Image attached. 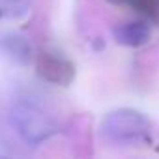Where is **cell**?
Returning <instances> with one entry per match:
<instances>
[{
	"mask_svg": "<svg viewBox=\"0 0 159 159\" xmlns=\"http://www.w3.org/2000/svg\"><path fill=\"white\" fill-rule=\"evenodd\" d=\"M38 73L41 75L43 81L54 83V84H69L75 77V67L69 60L51 54V52H41L38 60Z\"/></svg>",
	"mask_w": 159,
	"mask_h": 159,
	"instance_id": "3",
	"label": "cell"
},
{
	"mask_svg": "<svg viewBox=\"0 0 159 159\" xmlns=\"http://www.w3.org/2000/svg\"><path fill=\"white\" fill-rule=\"evenodd\" d=\"M112 36L120 45L125 47H142L152 38V28L146 21H125L112 28Z\"/></svg>",
	"mask_w": 159,
	"mask_h": 159,
	"instance_id": "4",
	"label": "cell"
},
{
	"mask_svg": "<svg viewBox=\"0 0 159 159\" xmlns=\"http://www.w3.org/2000/svg\"><path fill=\"white\" fill-rule=\"evenodd\" d=\"M152 129V122L135 109H116L101 122V135L114 144H135L144 140Z\"/></svg>",
	"mask_w": 159,
	"mask_h": 159,
	"instance_id": "2",
	"label": "cell"
},
{
	"mask_svg": "<svg viewBox=\"0 0 159 159\" xmlns=\"http://www.w3.org/2000/svg\"><path fill=\"white\" fill-rule=\"evenodd\" d=\"M109 2L114 6H129L153 21L159 19V0H109Z\"/></svg>",
	"mask_w": 159,
	"mask_h": 159,
	"instance_id": "7",
	"label": "cell"
},
{
	"mask_svg": "<svg viewBox=\"0 0 159 159\" xmlns=\"http://www.w3.org/2000/svg\"><path fill=\"white\" fill-rule=\"evenodd\" d=\"M32 6V0H0V19H23Z\"/></svg>",
	"mask_w": 159,
	"mask_h": 159,
	"instance_id": "6",
	"label": "cell"
},
{
	"mask_svg": "<svg viewBox=\"0 0 159 159\" xmlns=\"http://www.w3.org/2000/svg\"><path fill=\"white\" fill-rule=\"evenodd\" d=\"M0 49L17 64H30V60L34 56L30 39L25 38L23 34H15V32L4 34L0 38Z\"/></svg>",
	"mask_w": 159,
	"mask_h": 159,
	"instance_id": "5",
	"label": "cell"
},
{
	"mask_svg": "<svg viewBox=\"0 0 159 159\" xmlns=\"http://www.w3.org/2000/svg\"><path fill=\"white\" fill-rule=\"evenodd\" d=\"M10 116H11V124H13L15 131L26 144L38 146V144L49 140L58 131L56 122L43 109H39L36 103L26 101V99L15 101Z\"/></svg>",
	"mask_w": 159,
	"mask_h": 159,
	"instance_id": "1",
	"label": "cell"
}]
</instances>
